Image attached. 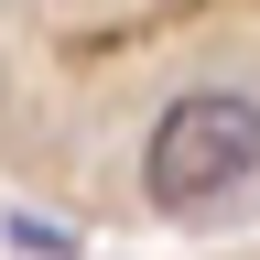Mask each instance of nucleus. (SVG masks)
<instances>
[{"instance_id":"nucleus-2","label":"nucleus","mask_w":260,"mask_h":260,"mask_svg":"<svg viewBox=\"0 0 260 260\" xmlns=\"http://www.w3.org/2000/svg\"><path fill=\"white\" fill-rule=\"evenodd\" d=\"M11 249H32V260H76V239L44 228V217H11Z\"/></svg>"},{"instance_id":"nucleus-1","label":"nucleus","mask_w":260,"mask_h":260,"mask_svg":"<svg viewBox=\"0 0 260 260\" xmlns=\"http://www.w3.org/2000/svg\"><path fill=\"white\" fill-rule=\"evenodd\" d=\"M260 184V98L249 87H184L141 130V206L152 217H217Z\"/></svg>"}]
</instances>
